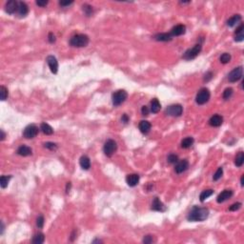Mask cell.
<instances>
[{
	"label": "cell",
	"instance_id": "cell-1",
	"mask_svg": "<svg viewBox=\"0 0 244 244\" xmlns=\"http://www.w3.org/2000/svg\"><path fill=\"white\" fill-rule=\"evenodd\" d=\"M209 216V210L204 207L194 206L187 215L189 221H204Z\"/></svg>",
	"mask_w": 244,
	"mask_h": 244
},
{
	"label": "cell",
	"instance_id": "cell-2",
	"mask_svg": "<svg viewBox=\"0 0 244 244\" xmlns=\"http://www.w3.org/2000/svg\"><path fill=\"white\" fill-rule=\"evenodd\" d=\"M90 38L87 34L84 33H79L73 35L70 39V45L72 47H76V48H82L86 47L89 44Z\"/></svg>",
	"mask_w": 244,
	"mask_h": 244
},
{
	"label": "cell",
	"instance_id": "cell-3",
	"mask_svg": "<svg viewBox=\"0 0 244 244\" xmlns=\"http://www.w3.org/2000/svg\"><path fill=\"white\" fill-rule=\"evenodd\" d=\"M210 96H211V94H210L209 90L207 88H202V89L199 90L198 93L197 94L196 102L198 105H203V104L207 103V102L209 101Z\"/></svg>",
	"mask_w": 244,
	"mask_h": 244
},
{
	"label": "cell",
	"instance_id": "cell-4",
	"mask_svg": "<svg viewBox=\"0 0 244 244\" xmlns=\"http://www.w3.org/2000/svg\"><path fill=\"white\" fill-rule=\"evenodd\" d=\"M127 97H128V94L124 90H118V91L114 92L112 95L113 106H119L127 99Z\"/></svg>",
	"mask_w": 244,
	"mask_h": 244
},
{
	"label": "cell",
	"instance_id": "cell-5",
	"mask_svg": "<svg viewBox=\"0 0 244 244\" xmlns=\"http://www.w3.org/2000/svg\"><path fill=\"white\" fill-rule=\"evenodd\" d=\"M201 49H202V46L201 44H196L193 48L191 49H188L186 52L184 53L183 55V59L185 60H192V59H194L196 58L201 52Z\"/></svg>",
	"mask_w": 244,
	"mask_h": 244
},
{
	"label": "cell",
	"instance_id": "cell-6",
	"mask_svg": "<svg viewBox=\"0 0 244 244\" xmlns=\"http://www.w3.org/2000/svg\"><path fill=\"white\" fill-rule=\"evenodd\" d=\"M117 150H118V144L113 139H108L105 142L103 147V152L107 157H113V155L117 152Z\"/></svg>",
	"mask_w": 244,
	"mask_h": 244
},
{
	"label": "cell",
	"instance_id": "cell-7",
	"mask_svg": "<svg viewBox=\"0 0 244 244\" xmlns=\"http://www.w3.org/2000/svg\"><path fill=\"white\" fill-rule=\"evenodd\" d=\"M182 113H183V107L180 104L170 105L165 110V114L170 115V117H180Z\"/></svg>",
	"mask_w": 244,
	"mask_h": 244
},
{
	"label": "cell",
	"instance_id": "cell-8",
	"mask_svg": "<svg viewBox=\"0 0 244 244\" xmlns=\"http://www.w3.org/2000/svg\"><path fill=\"white\" fill-rule=\"evenodd\" d=\"M38 127L34 124H30L28 125L23 131V136L27 139H32L34 138L38 135Z\"/></svg>",
	"mask_w": 244,
	"mask_h": 244
},
{
	"label": "cell",
	"instance_id": "cell-9",
	"mask_svg": "<svg viewBox=\"0 0 244 244\" xmlns=\"http://www.w3.org/2000/svg\"><path fill=\"white\" fill-rule=\"evenodd\" d=\"M243 75V68L242 66H239L237 68H235L232 72H231L228 75V80L231 83H235L237 82L242 78Z\"/></svg>",
	"mask_w": 244,
	"mask_h": 244
},
{
	"label": "cell",
	"instance_id": "cell-10",
	"mask_svg": "<svg viewBox=\"0 0 244 244\" xmlns=\"http://www.w3.org/2000/svg\"><path fill=\"white\" fill-rule=\"evenodd\" d=\"M46 61L48 63V65L50 67V70L53 73H57L58 72V62L57 59L55 58V56L54 55H49L46 58Z\"/></svg>",
	"mask_w": 244,
	"mask_h": 244
},
{
	"label": "cell",
	"instance_id": "cell-11",
	"mask_svg": "<svg viewBox=\"0 0 244 244\" xmlns=\"http://www.w3.org/2000/svg\"><path fill=\"white\" fill-rule=\"evenodd\" d=\"M18 10V2L16 0H10L5 5V11L9 15H14L17 12Z\"/></svg>",
	"mask_w": 244,
	"mask_h": 244
},
{
	"label": "cell",
	"instance_id": "cell-12",
	"mask_svg": "<svg viewBox=\"0 0 244 244\" xmlns=\"http://www.w3.org/2000/svg\"><path fill=\"white\" fill-rule=\"evenodd\" d=\"M233 195H234V193L232 190H224L217 196L216 201H217V203H222V202H224V201H226L229 198L232 197Z\"/></svg>",
	"mask_w": 244,
	"mask_h": 244
},
{
	"label": "cell",
	"instance_id": "cell-13",
	"mask_svg": "<svg viewBox=\"0 0 244 244\" xmlns=\"http://www.w3.org/2000/svg\"><path fill=\"white\" fill-rule=\"evenodd\" d=\"M188 168H189L188 160L183 159V160H180V161L176 162V165L175 167V171L176 174H181V173L185 172Z\"/></svg>",
	"mask_w": 244,
	"mask_h": 244
},
{
	"label": "cell",
	"instance_id": "cell-14",
	"mask_svg": "<svg viewBox=\"0 0 244 244\" xmlns=\"http://www.w3.org/2000/svg\"><path fill=\"white\" fill-rule=\"evenodd\" d=\"M126 182L130 187H135L139 182V175L137 174H131L126 176Z\"/></svg>",
	"mask_w": 244,
	"mask_h": 244
},
{
	"label": "cell",
	"instance_id": "cell-15",
	"mask_svg": "<svg viewBox=\"0 0 244 244\" xmlns=\"http://www.w3.org/2000/svg\"><path fill=\"white\" fill-rule=\"evenodd\" d=\"M152 210L157 211V212H165L166 207L164 206V204L160 201L158 197H155L152 203Z\"/></svg>",
	"mask_w": 244,
	"mask_h": 244
},
{
	"label": "cell",
	"instance_id": "cell-16",
	"mask_svg": "<svg viewBox=\"0 0 244 244\" xmlns=\"http://www.w3.org/2000/svg\"><path fill=\"white\" fill-rule=\"evenodd\" d=\"M185 32H186V27L182 24H179V25H176V26H175L171 30L170 33H171L172 36H179V35L184 34Z\"/></svg>",
	"mask_w": 244,
	"mask_h": 244
},
{
	"label": "cell",
	"instance_id": "cell-17",
	"mask_svg": "<svg viewBox=\"0 0 244 244\" xmlns=\"http://www.w3.org/2000/svg\"><path fill=\"white\" fill-rule=\"evenodd\" d=\"M223 122V118L220 114H214L213 117L209 119V124L212 127H220Z\"/></svg>",
	"mask_w": 244,
	"mask_h": 244
},
{
	"label": "cell",
	"instance_id": "cell-18",
	"mask_svg": "<svg viewBox=\"0 0 244 244\" xmlns=\"http://www.w3.org/2000/svg\"><path fill=\"white\" fill-rule=\"evenodd\" d=\"M29 12V8L26 3L24 2H18V10L17 14L20 17H25Z\"/></svg>",
	"mask_w": 244,
	"mask_h": 244
},
{
	"label": "cell",
	"instance_id": "cell-19",
	"mask_svg": "<svg viewBox=\"0 0 244 244\" xmlns=\"http://www.w3.org/2000/svg\"><path fill=\"white\" fill-rule=\"evenodd\" d=\"M155 39L157 41H163V42H168L173 39V36L169 33H157L155 35Z\"/></svg>",
	"mask_w": 244,
	"mask_h": 244
},
{
	"label": "cell",
	"instance_id": "cell-20",
	"mask_svg": "<svg viewBox=\"0 0 244 244\" xmlns=\"http://www.w3.org/2000/svg\"><path fill=\"white\" fill-rule=\"evenodd\" d=\"M151 127H152L151 123L147 120H142V121H140L138 124V128L142 134H148L151 130Z\"/></svg>",
	"mask_w": 244,
	"mask_h": 244
},
{
	"label": "cell",
	"instance_id": "cell-21",
	"mask_svg": "<svg viewBox=\"0 0 244 244\" xmlns=\"http://www.w3.org/2000/svg\"><path fill=\"white\" fill-rule=\"evenodd\" d=\"M17 153L21 157H28L31 156L33 153V151L30 147L26 146V145H21L18 149H17Z\"/></svg>",
	"mask_w": 244,
	"mask_h": 244
},
{
	"label": "cell",
	"instance_id": "cell-22",
	"mask_svg": "<svg viewBox=\"0 0 244 244\" xmlns=\"http://www.w3.org/2000/svg\"><path fill=\"white\" fill-rule=\"evenodd\" d=\"M244 39V25L240 24L239 27L236 30V36L235 41L236 42H241Z\"/></svg>",
	"mask_w": 244,
	"mask_h": 244
},
{
	"label": "cell",
	"instance_id": "cell-23",
	"mask_svg": "<svg viewBox=\"0 0 244 244\" xmlns=\"http://www.w3.org/2000/svg\"><path fill=\"white\" fill-rule=\"evenodd\" d=\"M79 164L81 166V168L84 170H89L91 168V160L87 156H82L79 159Z\"/></svg>",
	"mask_w": 244,
	"mask_h": 244
},
{
	"label": "cell",
	"instance_id": "cell-24",
	"mask_svg": "<svg viewBox=\"0 0 244 244\" xmlns=\"http://www.w3.org/2000/svg\"><path fill=\"white\" fill-rule=\"evenodd\" d=\"M161 109V105L159 103V101L157 98H153L152 101H151V109L150 111L153 113H157Z\"/></svg>",
	"mask_w": 244,
	"mask_h": 244
},
{
	"label": "cell",
	"instance_id": "cell-25",
	"mask_svg": "<svg viewBox=\"0 0 244 244\" xmlns=\"http://www.w3.org/2000/svg\"><path fill=\"white\" fill-rule=\"evenodd\" d=\"M40 130L47 135H53L54 134V129L52 127H51L48 123L46 122H43L41 123L40 125Z\"/></svg>",
	"mask_w": 244,
	"mask_h": 244
},
{
	"label": "cell",
	"instance_id": "cell-26",
	"mask_svg": "<svg viewBox=\"0 0 244 244\" xmlns=\"http://www.w3.org/2000/svg\"><path fill=\"white\" fill-rule=\"evenodd\" d=\"M240 20H241V16H240V15H235L234 16H232L231 18L228 19V21H227V26H229V27H234L235 25L237 24Z\"/></svg>",
	"mask_w": 244,
	"mask_h": 244
},
{
	"label": "cell",
	"instance_id": "cell-27",
	"mask_svg": "<svg viewBox=\"0 0 244 244\" xmlns=\"http://www.w3.org/2000/svg\"><path fill=\"white\" fill-rule=\"evenodd\" d=\"M194 142H195V139L193 138V137H191V136H188V137L184 138V139L181 141V147H182L183 149H188V148H190L193 144H194Z\"/></svg>",
	"mask_w": 244,
	"mask_h": 244
},
{
	"label": "cell",
	"instance_id": "cell-28",
	"mask_svg": "<svg viewBox=\"0 0 244 244\" xmlns=\"http://www.w3.org/2000/svg\"><path fill=\"white\" fill-rule=\"evenodd\" d=\"M44 240H45V236H44V234L38 233V234L34 235V237H33L32 242H33V244H42V243L44 242Z\"/></svg>",
	"mask_w": 244,
	"mask_h": 244
},
{
	"label": "cell",
	"instance_id": "cell-29",
	"mask_svg": "<svg viewBox=\"0 0 244 244\" xmlns=\"http://www.w3.org/2000/svg\"><path fill=\"white\" fill-rule=\"evenodd\" d=\"M213 194H214V191L211 190V189H209V190H204V191L201 193V194H200V196H199L200 201H201V202L205 201V199H207V198H208L209 197H211Z\"/></svg>",
	"mask_w": 244,
	"mask_h": 244
},
{
	"label": "cell",
	"instance_id": "cell-30",
	"mask_svg": "<svg viewBox=\"0 0 244 244\" xmlns=\"http://www.w3.org/2000/svg\"><path fill=\"white\" fill-rule=\"evenodd\" d=\"M244 163V153L243 152H239L238 155L236 157L235 159V164L237 167H241Z\"/></svg>",
	"mask_w": 244,
	"mask_h": 244
},
{
	"label": "cell",
	"instance_id": "cell-31",
	"mask_svg": "<svg viewBox=\"0 0 244 244\" xmlns=\"http://www.w3.org/2000/svg\"><path fill=\"white\" fill-rule=\"evenodd\" d=\"M82 10L84 11V14L87 16H93L94 14V9L91 5H89V4H84L82 6Z\"/></svg>",
	"mask_w": 244,
	"mask_h": 244
},
{
	"label": "cell",
	"instance_id": "cell-32",
	"mask_svg": "<svg viewBox=\"0 0 244 244\" xmlns=\"http://www.w3.org/2000/svg\"><path fill=\"white\" fill-rule=\"evenodd\" d=\"M11 178V175H2L1 176V178H0V185H1L2 189H5L8 186Z\"/></svg>",
	"mask_w": 244,
	"mask_h": 244
},
{
	"label": "cell",
	"instance_id": "cell-33",
	"mask_svg": "<svg viewBox=\"0 0 244 244\" xmlns=\"http://www.w3.org/2000/svg\"><path fill=\"white\" fill-rule=\"evenodd\" d=\"M233 93H234V91H233L232 88H227V89L224 90L222 96H223V98H224L225 100H228V99L231 98V96L233 95Z\"/></svg>",
	"mask_w": 244,
	"mask_h": 244
},
{
	"label": "cell",
	"instance_id": "cell-34",
	"mask_svg": "<svg viewBox=\"0 0 244 244\" xmlns=\"http://www.w3.org/2000/svg\"><path fill=\"white\" fill-rule=\"evenodd\" d=\"M222 175H223V169H222V167H220V168L216 170V172L215 173V175H214V176H213V179H214L215 181H217L218 179L221 178Z\"/></svg>",
	"mask_w": 244,
	"mask_h": 244
},
{
	"label": "cell",
	"instance_id": "cell-35",
	"mask_svg": "<svg viewBox=\"0 0 244 244\" xmlns=\"http://www.w3.org/2000/svg\"><path fill=\"white\" fill-rule=\"evenodd\" d=\"M220 60V62H221L222 64H227V63H229L230 60H231V55L228 54V53H224V54L221 55Z\"/></svg>",
	"mask_w": 244,
	"mask_h": 244
},
{
	"label": "cell",
	"instance_id": "cell-36",
	"mask_svg": "<svg viewBox=\"0 0 244 244\" xmlns=\"http://www.w3.org/2000/svg\"><path fill=\"white\" fill-rule=\"evenodd\" d=\"M1 100L2 101H5L7 98H8V95H9V93H8V89L5 87V86H1Z\"/></svg>",
	"mask_w": 244,
	"mask_h": 244
},
{
	"label": "cell",
	"instance_id": "cell-37",
	"mask_svg": "<svg viewBox=\"0 0 244 244\" xmlns=\"http://www.w3.org/2000/svg\"><path fill=\"white\" fill-rule=\"evenodd\" d=\"M167 160H168V162L171 164H175L178 161V157L176 155H175V153H170V155L168 156Z\"/></svg>",
	"mask_w": 244,
	"mask_h": 244
},
{
	"label": "cell",
	"instance_id": "cell-38",
	"mask_svg": "<svg viewBox=\"0 0 244 244\" xmlns=\"http://www.w3.org/2000/svg\"><path fill=\"white\" fill-rule=\"evenodd\" d=\"M44 147L49 149L50 151H55L57 149V145L54 142H46L44 144Z\"/></svg>",
	"mask_w": 244,
	"mask_h": 244
},
{
	"label": "cell",
	"instance_id": "cell-39",
	"mask_svg": "<svg viewBox=\"0 0 244 244\" xmlns=\"http://www.w3.org/2000/svg\"><path fill=\"white\" fill-rule=\"evenodd\" d=\"M36 225L38 228H43L44 226V217L42 215H39L37 217V220H36Z\"/></svg>",
	"mask_w": 244,
	"mask_h": 244
},
{
	"label": "cell",
	"instance_id": "cell-40",
	"mask_svg": "<svg viewBox=\"0 0 244 244\" xmlns=\"http://www.w3.org/2000/svg\"><path fill=\"white\" fill-rule=\"evenodd\" d=\"M241 205H242V204H241L240 202L234 203L233 205H231V206H230L229 210H230V211H233V212H235V211H237V210H239V209H240Z\"/></svg>",
	"mask_w": 244,
	"mask_h": 244
},
{
	"label": "cell",
	"instance_id": "cell-41",
	"mask_svg": "<svg viewBox=\"0 0 244 244\" xmlns=\"http://www.w3.org/2000/svg\"><path fill=\"white\" fill-rule=\"evenodd\" d=\"M143 243H145V244H150V243H152L153 241V236H150V235H148V236H145L144 237H143Z\"/></svg>",
	"mask_w": 244,
	"mask_h": 244
},
{
	"label": "cell",
	"instance_id": "cell-42",
	"mask_svg": "<svg viewBox=\"0 0 244 244\" xmlns=\"http://www.w3.org/2000/svg\"><path fill=\"white\" fill-rule=\"evenodd\" d=\"M212 78H213V73H212V72H208V73H205V75H204V81L208 82V81H210Z\"/></svg>",
	"mask_w": 244,
	"mask_h": 244
},
{
	"label": "cell",
	"instance_id": "cell-43",
	"mask_svg": "<svg viewBox=\"0 0 244 244\" xmlns=\"http://www.w3.org/2000/svg\"><path fill=\"white\" fill-rule=\"evenodd\" d=\"M73 3V1H59V5L61 7H69L70 5H72Z\"/></svg>",
	"mask_w": 244,
	"mask_h": 244
},
{
	"label": "cell",
	"instance_id": "cell-44",
	"mask_svg": "<svg viewBox=\"0 0 244 244\" xmlns=\"http://www.w3.org/2000/svg\"><path fill=\"white\" fill-rule=\"evenodd\" d=\"M48 40L50 43H55V36L53 33H50L49 36H48Z\"/></svg>",
	"mask_w": 244,
	"mask_h": 244
},
{
	"label": "cell",
	"instance_id": "cell-45",
	"mask_svg": "<svg viewBox=\"0 0 244 244\" xmlns=\"http://www.w3.org/2000/svg\"><path fill=\"white\" fill-rule=\"evenodd\" d=\"M141 113H142V115H148L150 113V110L147 106H143L141 108Z\"/></svg>",
	"mask_w": 244,
	"mask_h": 244
},
{
	"label": "cell",
	"instance_id": "cell-46",
	"mask_svg": "<svg viewBox=\"0 0 244 244\" xmlns=\"http://www.w3.org/2000/svg\"><path fill=\"white\" fill-rule=\"evenodd\" d=\"M36 5L40 7H46L48 5V1L44 0V1H36Z\"/></svg>",
	"mask_w": 244,
	"mask_h": 244
},
{
	"label": "cell",
	"instance_id": "cell-47",
	"mask_svg": "<svg viewBox=\"0 0 244 244\" xmlns=\"http://www.w3.org/2000/svg\"><path fill=\"white\" fill-rule=\"evenodd\" d=\"M121 121L123 122V123H128L129 122V117H128V115L126 114V113H124L123 115H122V118H121Z\"/></svg>",
	"mask_w": 244,
	"mask_h": 244
},
{
	"label": "cell",
	"instance_id": "cell-48",
	"mask_svg": "<svg viewBox=\"0 0 244 244\" xmlns=\"http://www.w3.org/2000/svg\"><path fill=\"white\" fill-rule=\"evenodd\" d=\"M0 132H1V141H3V140L5 139V137H6V135H5V133H4L3 130H1Z\"/></svg>",
	"mask_w": 244,
	"mask_h": 244
},
{
	"label": "cell",
	"instance_id": "cell-49",
	"mask_svg": "<svg viewBox=\"0 0 244 244\" xmlns=\"http://www.w3.org/2000/svg\"><path fill=\"white\" fill-rule=\"evenodd\" d=\"M70 187H71V182H68V183H67V189H66V192H67V193H69Z\"/></svg>",
	"mask_w": 244,
	"mask_h": 244
},
{
	"label": "cell",
	"instance_id": "cell-50",
	"mask_svg": "<svg viewBox=\"0 0 244 244\" xmlns=\"http://www.w3.org/2000/svg\"><path fill=\"white\" fill-rule=\"evenodd\" d=\"M243 179H244V175H242L241 176V178H240V184H241V186H243Z\"/></svg>",
	"mask_w": 244,
	"mask_h": 244
},
{
	"label": "cell",
	"instance_id": "cell-51",
	"mask_svg": "<svg viewBox=\"0 0 244 244\" xmlns=\"http://www.w3.org/2000/svg\"><path fill=\"white\" fill-rule=\"evenodd\" d=\"M96 242H97V243H101V242H102V240H100V239H95V240H94V241H93V243H96Z\"/></svg>",
	"mask_w": 244,
	"mask_h": 244
}]
</instances>
